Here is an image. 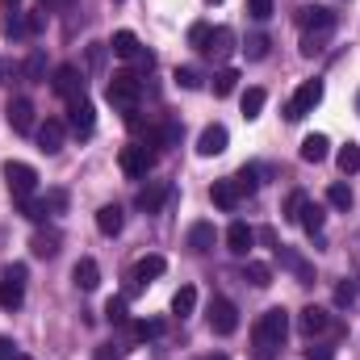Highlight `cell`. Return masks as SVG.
Listing matches in <instances>:
<instances>
[{
  "instance_id": "cell-1",
  "label": "cell",
  "mask_w": 360,
  "mask_h": 360,
  "mask_svg": "<svg viewBox=\"0 0 360 360\" xmlns=\"http://www.w3.org/2000/svg\"><path fill=\"white\" fill-rule=\"evenodd\" d=\"M297 25L306 30L302 34V55L314 59L327 46V38L335 34V13L331 8H297Z\"/></svg>"
},
{
  "instance_id": "cell-2",
  "label": "cell",
  "mask_w": 360,
  "mask_h": 360,
  "mask_svg": "<svg viewBox=\"0 0 360 360\" xmlns=\"http://www.w3.org/2000/svg\"><path fill=\"white\" fill-rule=\"evenodd\" d=\"M285 331H289V314H285L281 306H272V310L260 314V323H256V331H252L260 356H269V352H276V348L285 344Z\"/></svg>"
},
{
  "instance_id": "cell-3",
  "label": "cell",
  "mask_w": 360,
  "mask_h": 360,
  "mask_svg": "<svg viewBox=\"0 0 360 360\" xmlns=\"http://www.w3.org/2000/svg\"><path fill=\"white\" fill-rule=\"evenodd\" d=\"M105 96H109V105H122V109L130 113V109L139 105V96H143V80H139L134 72H122V76H113V80H109Z\"/></svg>"
},
{
  "instance_id": "cell-4",
  "label": "cell",
  "mask_w": 360,
  "mask_h": 360,
  "mask_svg": "<svg viewBox=\"0 0 360 360\" xmlns=\"http://www.w3.org/2000/svg\"><path fill=\"white\" fill-rule=\"evenodd\" d=\"M25 302V264H8L0 272V310H17Z\"/></svg>"
},
{
  "instance_id": "cell-5",
  "label": "cell",
  "mask_w": 360,
  "mask_h": 360,
  "mask_svg": "<svg viewBox=\"0 0 360 360\" xmlns=\"http://www.w3.org/2000/svg\"><path fill=\"white\" fill-rule=\"evenodd\" d=\"M319 101H323V80H306L302 89L293 92V101L285 105V117H289V122H302L306 113H314Z\"/></svg>"
},
{
  "instance_id": "cell-6",
  "label": "cell",
  "mask_w": 360,
  "mask_h": 360,
  "mask_svg": "<svg viewBox=\"0 0 360 360\" xmlns=\"http://www.w3.org/2000/svg\"><path fill=\"white\" fill-rule=\"evenodd\" d=\"M4 180H8V193L13 197H34V188H38V172L30 168V164H4Z\"/></svg>"
},
{
  "instance_id": "cell-7",
  "label": "cell",
  "mask_w": 360,
  "mask_h": 360,
  "mask_svg": "<svg viewBox=\"0 0 360 360\" xmlns=\"http://www.w3.org/2000/svg\"><path fill=\"white\" fill-rule=\"evenodd\" d=\"M113 55H117V59H134V63H143V68L155 63L151 51H143L139 34H130V30H117V34H113Z\"/></svg>"
},
{
  "instance_id": "cell-8",
  "label": "cell",
  "mask_w": 360,
  "mask_h": 360,
  "mask_svg": "<svg viewBox=\"0 0 360 360\" xmlns=\"http://www.w3.org/2000/svg\"><path fill=\"white\" fill-rule=\"evenodd\" d=\"M210 327H214L218 335H231V331L239 327V310H235V302L214 297V302H210Z\"/></svg>"
},
{
  "instance_id": "cell-9",
  "label": "cell",
  "mask_w": 360,
  "mask_h": 360,
  "mask_svg": "<svg viewBox=\"0 0 360 360\" xmlns=\"http://www.w3.org/2000/svg\"><path fill=\"white\" fill-rule=\"evenodd\" d=\"M151 164H155V155H151V151H147V143H134V147H126V151H122V172H126V176H147V172H151Z\"/></svg>"
},
{
  "instance_id": "cell-10",
  "label": "cell",
  "mask_w": 360,
  "mask_h": 360,
  "mask_svg": "<svg viewBox=\"0 0 360 360\" xmlns=\"http://www.w3.org/2000/svg\"><path fill=\"white\" fill-rule=\"evenodd\" d=\"M55 92L59 96H68V101H76V96H84V72L76 68V63H63L59 72H55Z\"/></svg>"
},
{
  "instance_id": "cell-11",
  "label": "cell",
  "mask_w": 360,
  "mask_h": 360,
  "mask_svg": "<svg viewBox=\"0 0 360 360\" xmlns=\"http://www.w3.org/2000/svg\"><path fill=\"white\" fill-rule=\"evenodd\" d=\"M68 126H72L76 134H92V126H96V109H92L89 96L68 101Z\"/></svg>"
},
{
  "instance_id": "cell-12",
  "label": "cell",
  "mask_w": 360,
  "mask_h": 360,
  "mask_svg": "<svg viewBox=\"0 0 360 360\" xmlns=\"http://www.w3.org/2000/svg\"><path fill=\"white\" fill-rule=\"evenodd\" d=\"M63 134H68V126H63V122H55V117H46V122L38 126V151L59 155V151H63Z\"/></svg>"
},
{
  "instance_id": "cell-13",
  "label": "cell",
  "mask_w": 360,
  "mask_h": 360,
  "mask_svg": "<svg viewBox=\"0 0 360 360\" xmlns=\"http://www.w3.org/2000/svg\"><path fill=\"white\" fill-rule=\"evenodd\" d=\"M331 327V314L323 310V306H306L302 314H297V331L306 335V340H314V335H323Z\"/></svg>"
},
{
  "instance_id": "cell-14",
  "label": "cell",
  "mask_w": 360,
  "mask_h": 360,
  "mask_svg": "<svg viewBox=\"0 0 360 360\" xmlns=\"http://www.w3.org/2000/svg\"><path fill=\"white\" fill-rule=\"evenodd\" d=\"M4 117H8V126H13L17 134H30V130H34V105H30L25 96H17V101H8V109H4Z\"/></svg>"
},
{
  "instance_id": "cell-15",
  "label": "cell",
  "mask_w": 360,
  "mask_h": 360,
  "mask_svg": "<svg viewBox=\"0 0 360 360\" xmlns=\"http://www.w3.org/2000/svg\"><path fill=\"white\" fill-rule=\"evenodd\" d=\"M226 143H231L226 126H205V130H201V139H197V151L210 160V155H222V151H226Z\"/></svg>"
},
{
  "instance_id": "cell-16",
  "label": "cell",
  "mask_w": 360,
  "mask_h": 360,
  "mask_svg": "<svg viewBox=\"0 0 360 360\" xmlns=\"http://www.w3.org/2000/svg\"><path fill=\"white\" fill-rule=\"evenodd\" d=\"M252 243H256V231H252L248 222H231V231H226V248H231L235 256H248Z\"/></svg>"
},
{
  "instance_id": "cell-17",
  "label": "cell",
  "mask_w": 360,
  "mask_h": 360,
  "mask_svg": "<svg viewBox=\"0 0 360 360\" xmlns=\"http://www.w3.org/2000/svg\"><path fill=\"white\" fill-rule=\"evenodd\" d=\"M72 281H76V289H84V293H92V289L101 285V269H96V260H92V256H84V260H76V269H72Z\"/></svg>"
},
{
  "instance_id": "cell-18",
  "label": "cell",
  "mask_w": 360,
  "mask_h": 360,
  "mask_svg": "<svg viewBox=\"0 0 360 360\" xmlns=\"http://www.w3.org/2000/svg\"><path fill=\"white\" fill-rule=\"evenodd\" d=\"M235 51V34L226 30V25H218V30H210V42H205V55L210 59H226Z\"/></svg>"
},
{
  "instance_id": "cell-19",
  "label": "cell",
  "mask_w": 360,
  "mask_h": 360,
  "mask_svg": "<svg viewBox=\"0 0 360 360\" xmlns=\"http://www.w3.org/2000/svg\"><path fill=\"white\" fill-rule=\"evenodd\" d=\"M327 147H331L327 134H306V139H302V160H306V164H323V160H327Z\"/></svg>"
},
{
  "instance_id": "cell-20",
  "label": "cell",
  "mask_w": 360,
  "mask_h": 360,
  "mask_svg": "<svg viewBox=\"0 0 360 360\" xmlns=\"http://www.w3.org/2000/svg\"><path fill=\"white\" fill-rule=\"evenodd\" d=\"M122 222H126V218H122L117 205H101V210H96V231H101V235H117Z\"/></svg>"
},
{
  "instance_id": "cell-21",
  "label": "cell",
  "mask_w": 360,
  "mask_h": 360,
  "mask_svg": "<svg viewBox=\"0 0 360 360\" xmlns=\"http://www.w3.org/2000/svg\"><path fill=\"white\" fill-rule=\"evenodd\" d=\"M188 248L193 252H210L214 248V222H193L188 226Z\"/></svg>"
},
{
  "instance_id": "cell-22",
  "label": "cell",
  "mask_w": 360,
  "mask_h": 360,
  "mask_svg": "<svg viewBox=\"0 0 360 360\" xmlns=\"http://www.w3.org/2000/svg\"><path fill=\"white\" fill-rule=\"evenodd\" d=\"M164 269H168L164 256H143V260L134 264V281H139V285H143V281H155V276H164Z\"/></svg>"
},
{
  "instance_id": "cell-23",
  "label": "cell",
  "mask_w": 360,
  "mask_h": 360,
  "mask_svg": "<svg viewBox=\"0 0 360 360\" xmlns=\"http://www.w3.org/2000/svg\"><path fill=\"white\" fill-rule=\"evenodd\" d=\"M21 76H25L30 84H42V80H46V55H42V51H30V59L21 63Z\"/></svg>"
},
{
  "instance_id": "cell-24",
  "label": "cell",
  "mask_w": 360,
  "mask_h": 360,
  "mask_svg": "<svg viewBox=\"0 0 360 360\" xmlns=\"http://www.w3.org/2000/svg\"><path fill=\"white\" fill-rule=\"evenodd\" d=\"M210 197H214V205H218V210H235V205H239V201H243V197H239V188H235V184H231V180H218V184H214V193H210Z\"/></svg>"
},
{
  "instance_id": "cell-25",
  "label": "cell",
  "mask_w": 360,
  "mask_h": 360,
  "mask_svg": "<svg viewBox=\"0 0 360 360\" xmlns=\"http://www.w3.org/2000/svg\"><path fill=\"white\" fill-rule=\"evenodd\" d=\"M297 222L310 231V235H319L323 231V222H327V214H323V205H314V201H306L302 210H297Z\"/></svg>"
},
{
  "instance_id": "cell-26",
  "label": "cell",
  "mask_w": 360,
  "mask_h": 360,
  "mask_svg": "<svg viewBox=\"0 0 360 360\" xmlns=\"http://www.w3.org/2000/svg\"><path fill=\"white\" fill-rule=\"evenodd\" d=\"M30 248H34V256H42V260H51V256L59 252V231H38V235L30 239Z\"/></svg>"
},
{
  "instance_id": "cell-27",
  "label": "cell",
  "mask_w": 360,
  "mask_h": 360,
  "mask_svg": "<svg viewBox=\"0 0 360 360\" xmlns=\"http://www.w3.org/2000/svg\"><path fill=\"white\" fill-rule=\"evenodd\" d=\"M276 256H281V264L293 272L297 281H310V276H314V272H310V264H306V260H302L297 252H289V248H276Z\"/></svg>"
},
{
  "instance_id": "cell-28",
  "label": "cell",
  "mask_w": 360,
  "mask_h": 360,
  "mask_svg": "<svg viewBox=\"0 0 360 360\" xmlns=\"http://www.w3.org/2000/svg\"><path fill=\"white\" fill-rule=\"evenodd\" d=\"M193 306H197V289H193V285H180L176 297H172V314H176V319H188Z\"/></svg>"
},
{
  "instance_id": "cell-29",
  "label": "cell",
  "mask_w": 360,
  "mask_h": 360,
  "mask_svg": "<svg viewBox=\"0 0 360 360\" xmlns=\"http://www.w3.org/2000/svg\"><path fill=\"white\" fill-rule=\"evenodd\" d=\"M164 201H168V188H164V184H151V188L139 193V210H147V214H155Z\"/></svg>"
},
{
  "instance_id": "cell-30",
  "label": "cell",
  "mask_w": 360,
  "mask_h": 360,
  "mask_svg": "<svg viewBox=\"0 0 360 360\" xmlns=\"http://www.w3.org/2000/svg\"><path fill=\"white\" fill-rule=\"evenodd\" d=\"M264 101H269V96H264V89H248V92H243V101H239V105H243V117H248V122H252V117H260Z\"/></svg>"
},
{
  "instance_id": "cell-31",
  "label": "cell",
  "mask_w": 360,
  "mask_h": 360,
  "mask_svg": "<svg viewBox=\"0 0 360 360\" xmlns=\"http://www.w3.org/2000/svg\"><path fill=\"white\" fill-rule=\"evenodd\" d=\"M243 276H248L256 289H269V285H272V269H269V264H260V260H248Z\"/></svg>"
},
{
  "instance_id": "cell-32",
  "label": "cell",
  "mask_w": 360,
  "mask_h": 360,
  "mask_svg": "<svg viewBox=\"0 0 360 360\" xmlns=\"http://www.w3.org/2000/svg\"><path fill=\"white\" fill-rule=\"evenodd\" d=\"M231 184L239 188V197H252V193L260 188V180H256V168H239V172L231 176Z\"/></svg>"
},
{
  "instance_id": "cell-33",
  "label": "cell",
  "mask_w": 360,
  "mask_h": 360,
  "mask_svg": "<svg viewBox=\"0 0 360 360\" xmlns=\"http://www.w3.org/2000/svg\"><path fill=\"white\" fill-rule=\"evenodd\" d=\"M235 84H239V72H235V68H222V72L214 76V96H231Z\"/></svg>"
},
{
  "instance_id": "cell-34",
  "label": "cell",
  "mask_w": 360,
  "mask_h": 360,
  "mask_svg": "<svg viewBox=\"0 0 360 360\" xmlns=\"http://www.w3.org/2000/svg\"><path fill=\"white\" fill-rule=\"evenodd\" d=\"M17 205H21V214H25L30 222H42V218H46V210H51L46 201H34V197H17Z\"/></svg>"
},
{
  "instance_id": "cell-35",
  "label": "cell",
  "mask_w": 360,
  "mask_h": 360,
  "mask_svg": "<svg viewBox=\"0 0 360 360\" xmlns=\"http://www.w3.org/2000/svg\"><path fill=\"white\" fill-rule=\"evenodd\" d=\"M340 172H344V176L360 172V147H356V143H348V147L340 151Z\"/></svg>"
},
{
  "instance_id": "cell-36",
  "label": "cell",
  "mask_w": 360,
  "mask_h": 360,
  "mask_svg": "<svg viewBox=\"0 0 360 360\" xmlns=\"http://www.w3.org/2000/svg\"><path fill=\"white\" fill-rule=\"evenodd\" d=\"M327 201H331L335 210H348V205H352V188H348V184H331V188H327Z\"/></svg>"
},
{
  "instance_id": "cell-37",
  "label": "cell",
  "mask_w": 360,
  "mask_h": 360,
  "mask_svg": "<svg viewBox=\"0 0 360 360\" xmlns=\"http://www.w3.org/2000/svg\"><path fill=\"white\" fill-rule=\"evenodd\" d=\"M134 335H139V340H155V335H164V323H160V319H139V323H134Z\"/></svg>"
},
{
  "instance_id": "cell-38",
  "label": "cell",
  "mask_w": 360,
  "mask_h": 360,
  "mask_svg": "<svg viewBox=\"0 0 360 360\" xmlns=\"http://www.w3.org/2000/svg\"><path fill=\"white\" fill-rule=\"evenodd\" d=\"M105 319L109 323H126V297H109L105 302Z\"/></svg>"
},
{
  "instance_id": "cell-39",
  "label": "cell",
  "mask_w": 360,
  "mask_h": 360,
  "mask_svg": "<svg viewBox=\"0 0 360 360\" xmlns=\"http://www.w3.org/2000/svg\"><path fill=\"white\" fill-rule=\"evenodd\" d=\"M243 51H248V59H264V55H269V38H264V34H256V38H248V46H243Z\"/></svg>"
},
{
  "instance_id": "cell-40",
  "label": "cell",
  "mask_w": 360,
  "mask_h": 360,
  "mask_svg": "<svg viewBox=\"0 0 360 360\" xmlns=\"http://www.w3.org/2000/svg\"><path fill=\"white\" fill-rule=\"evenodd\" d=\"M188 42H193L197 51H205V42H210V25H205V21H197V25L188 30Z\"/></svg>"
},
{
  "instance_id": "cell-41",
  "label": "cell",
  "mask_w": 360,
  "mask_h": 360,
  "mask_svg": "<svg viewBox=\"0 0 360 360\" xmlns=\"http://www.w3.org/2000/svg\"><path fill=\"white\" fill-rule=\"evenodd\" d=\"M176 84L180 89H201V76L193 68H176Z\"/></svg>"
},
{
  "instance_id": "cell-42",
  "label": "cell",
  "mask_w": 360,
  "mask_h": 360,
  "mask_svg": "<svg viewBox=\"0 0 360 360\" xmlns=\"http://www.w3.org/2000/svg\"><path fill=\"white\" fill-rule=\"evenodd\" d=\"M248 13H252L256 21H269V17H272V0H252V4H248Z\"/></svg>"
},
{
  "instance_id": "cell-43",
  "label": "cell",
  "mask_w": 360,
  "mask_h": 360,
  "mask_svg": "<svg viewBox=\"0 0 360 360\" xmlns=\"http://www.w3.org/2000/svg\"><path fill=\"white\" fill-rule=\"evenodd\" d=\"M352 297H356V285H335V306H352Z\"/></svg>"
},
{
  "instance_id": "cell-44",
  "label": "cell",
  "mask_w": 360,
  "mask_h": 360,
  "mask_svg": "<svg viewBox=\"0 0 360 360\" xmlns=\"http://www.w3.org/2000/svg\"><path fill=\"white\" fill-rule=\"evenodd\" d=\"M46 205H51V210H68V193H63V188H51V193H46Z\"/></svg>"
},
{
  "instance_id": "cell-45",
  "label": "cell",
  "mask_w": 360,
  "mask_h": 360,
  "mask_svg": "<svg viewBox=\"0 0 360 360\" xmlns=\"http://www.w3.org/2000/svg\"><path fill=\"white\" fill-rule=\"evenodd\" d=\"M4 34H8V38H21V34H25V21H21V17H8V21H4Z\"/></svg>"
},
{
  "instance_id": "cell-46",
  "label": "cell",
  "mask_w": 360,
  "mask_h": 360,
  "mask_svg": "<svg viewBox=\"0 0 360 360\" xmlns=\"http://www.w3.org/2000/svg\"><path fill=\"white\" fill-rule=\"evenodd\" d=\"M13 356H17V344L8 335H0V360H13Z\"/></svg>"
},
{
  "instance_id": "cell-47",
  "label": "cell",
  "mask_w": 360,
  "mask_h": 360,
  "mask_svg": "<svg viewBox=\"0 0 360 360\" xmlns=\"http://www.w3.org/2000/svg\"><path fill=\"white\" fill-rule=\"evenodd\" d=\"M38 30H42V13H30L25 17V34H38Z\"/></svg>"
},
{
  "instance_id": "cell-48",
  "label": "cell",
  "mask_w": 360,
  "mask_h": 360,
  "mask_svg": "<svg viewBox=\"0 0 360 360\" xmlns=\"http://www.w3.org/2000/svg\"><path fill=\"white\" fill-rule=\"evenodd\" d=\"M13 72H17V68H13V63H8V59H0V84H4V80H8V76H13Z\"/></svg>"
},
{
  "instance_id": "cell-49",
  "label": "cell",
  "mask_w": 360,
  "mask_h": 360,
  "mask_svg": "<svg viewBox=\"0 0 360 360\" xmlns=\"http://www.w3.org/2000/svg\"><path fill=\"white\" fill-rule=\"evenodd\" d=\"M89 68H92V72L101 68V46H92V51H89Z\"/></svg>"
},
{
  "instance_id": "cell-50",
  "label": "cell",
  "mask_w": 360,
  "mask_h": 360,
  "mask_svg": "<svg viewBox=\"0 0 360 360\" xmlns=\"http://www.w3.org/2000/svg\"><path fill=\"white\" fill-rule=\"evenodd\" d=\"M306 356H310V360H331V352H327V348H310Z\"/></svg>"
},
{
  "instance_id": "cell-51",
  "label": "cell",
  "mask_w": 360,
  "mask_h": 360,
  "mask_svg": "<svg viewBox=\"0 0 360 360\" xmlns=\"http://www.w3.org/2000/svg\"><path fill=\"white\" fill-rule=\"evenodd\" d=\"M63 4H72V0H42V8H63Z\"/></svg>"
},
{
  "instance_id": "cell-52",
  "label": "cell",
  "mask_w": 360,
  "mask_h": 360,
  "mask_svg": "<svg viewBox=\"0 0 360 360\" xmlns=\"http://www.w3.org/2000/svg\"><path fill=\"white\" fill-rule=\"evenodd\" d=\"M4 4H8V8H13V13H17V4H21V0H4Z\"/></svg>"
},
{
  "instance_id": "cell-53",
  "label": "cell",
  "mask_w": 360,
  "mask_h": 360,
  "mask_svg": "<svg viewBox=\"0 0 360 360\" xmlns=\"http://www.w3.org/2000/svg\"><path fill=\"white\" fill-rule=\"evenodd\" d=\"M13 360H34V356H25V352H17V356H13Z\"/></svg>"
},
{
  "instance_id": "cell-54",
  "label": "cell",
  "mask_w": 360,
  "mask_h": 360,
  "mask_svg": "<svg viewBox=\"0 0 360 360\" xmlns=\"http://www.w3.org/2000/svg\"><path fill=\"white\" fill-rule=\"evenodd\" d=\"M205 360H226V356H222V352H218V356H205Z\"/></svg>"
},
{
  "instance_id": "cell-55",
  "label": "cell",
  "mask_w": 360,
  "mask_h": 360,
  "mask_svg": "<svg viewBox=\"0 0 360 360\" xmlns=\"http://www.w3.org/2000/svg\"><path fill=\"white\" fill-rule=\"evenodd\" d=\"M214 4H222V0H214Z\"/></svg>"
}]
</instances>
